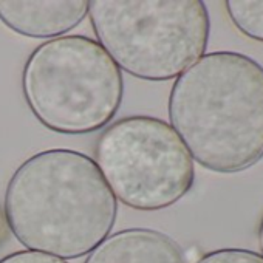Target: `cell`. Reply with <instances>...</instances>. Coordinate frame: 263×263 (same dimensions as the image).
<instances>
[{
	"label": "cell",
	"mask_w": 263,
	"mask_h": 263,
	"mask_svg": "<svg viewBox=\"0 0 263 263\" xmlns=\"http://www.w3.org/2000/svg\"><path fill=\"white\" fill-rule=\"evenodd\" d=\"M5 218L28 249L62 260L88 255L111 232L118 204L95 160L70 149L24 161L5 191Z\"/></svg>",
	"instance_id": "cell-1"
},
{
	"label": "cell",
	"mask_w": 263,
	"mask_h": 263,
	"mask_svg": "<svg viewBox=\"0 0 263 263\" xmlns=\"http://www.w3.org/2000/svg\"><path fill=\"white\" fill-rule=\"evenodd\" d=\"M167 110L201 167L238 174L263 160V65L251 56L204 54L175 79Z\"/></svg>",
	"instance_id": "cell-2"
},
{
	"label": "cell",
	"mask_w": 263,
	"mask_h": 263,
	"mask_svg": "<svg viewBox=\"0 0 263 263\" xmlns=\"http://www.w3.org/2000/svg\"><path fill=\"white\" fill-rule=\"evenodd\" d=\"M96 42L130 76L177 79L208 48L209 11L201 0H91Z\"/></svg>",
	"instance_id": "cell-3"
},
{
	"label": "cell",
	"mask_w": 263,
	"mask_h": 263,
	"mask_svg": "<svg viewBox=\"0 0 263 263\" xmlns=\"http://www.w3.org/2000/svg\"><path fill=\"white\" fill-rule=\"evenodd\" d=\"M25 102L36 119L62 135L105 128L124 98V78L108 53L87 36L36 47L22 71Z\"/></svg>",
	"instance_id": "cell-4"
},
{
	"label": "cell",
	"mask_w": 263,
	"mask_h": 263,
	"mask_svg": "<svg viewBox=\"0 0 263 263\" xmlns=\"http://www.w3.org/2000/svg\"><path fill=\"white\" fill-rule=\"evenodd\" d=\"M95 157L115 198L137 211L171 208L195 181L189 151L171 124L154 116H127L107 125Z\"/></svg>",
	"instance_id": "cell-5"
},
{
	"label": "cell",
	"mask_w": 263,
	"mask_h": 263,
	"mask_svg": "<svg viewBox=\"0 0 263 263\" xmlns=\"http://www.w3.org/2000/svg\"><path fill=\"white\" fill-rule=\"evenodd\" d=\"M87 14V0H0V22L33 39L62 37Z\"/></svg>",
	"instance_id": "cell-6"
},
{
	"label": "cell",
	"mask_w": 263,
	"mask_h": 263,
	"mask_svg": "<svg viewBox=\"0 0 263 263\" xmlns=\"http://www.w3.org/2000/svg\"><path fill=\"white\" fill-rule=\"evenodd\" d=\"M84 263H186L181 246L167 234L130 228L108 235Z\"/></svg>",
	"instance_id": "cell-7"
},
{
	"label": "cell",
	"mask_w": 263,
	"mask_h": 263,
	"mask_svg": "<svg viewBox=\"0 0 263 263\" xmlns=\"http://www.w3.org/2000/svg\"><path fill=\"white\" fill-rule=\"evenodd\" d=\"M224 7L243 36L263 44V0H228Z\"/></svg>",
	"instance_id": "cell-8"
},
{
	"label": "cell",
	"mask_w": 263,
	"mask_h": 263,
	"mask_svg": "<svg viewBox=\"0 0 263 263\" xmlns=\"http://www.w3.org/2000/svg\"><path fill=\"white\" fill-rule=\"evenodd\" d=\"M197 263H263V255L241 248H223L204 254Z\"/></svg>",
	"instance_id": "cell-9"
},
{
	"label": "cell",
	"mask_w": 263,
	"mask_h": 263,
	"mask_svg": "<svg viewBox=\"0 0 263 263\" xmlns=\"http://www.w3.org/2000/svg\"><path fill=\"white\" fill-rule=\"evenodd\" d=\"M0 263H68V261L54 255L27 249V251H17V252L8 254L7 257L0 260Z\"/></svg>",
	"instance_id": "cell-10"
},
{
	"label": "cell",
	"mask_w": 263,
	"mask_h": 263,
	"mask_svg": "<svg viewBox=\"0 0 263 263\" xmlns=\"http://www.w3.org/2000/svg\"><path fill=\"white\" fill-rule=\"evenodd\" d=\"M257 238H258V246H260V251H261V255H263V217L258 223V229H257Z\"/></svg>",
	"instance_id": "cell-11"
}]
</instances>
